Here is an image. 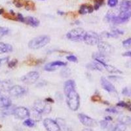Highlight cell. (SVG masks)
Masks as SVG:
<instances>
[{"instance_id": "obj_1", "label": "cell", "mask_w": 131, "mask_h": 131, "mask_svg": "<svg viewBox=\"0 0 131 131\" xmlns=\"http://www.w3.org/2000/svg\"><path fill=\"white\" fill-rule=\"evenodd\" d=\"M50 42V37L47 36H40L31 39L28 43L30 49L37 50L45 47Z\"/></svg>"}, {"instance_id": "obj_2", "label": "cell", "mask_w": 131, "mask_h": 131, "mask_svg": "<svg viewBox=\"0 0 131 131\" xmlns=\"http://www.w3.org/2000/svg\"><path fill=\"white\" fill-rule=\"evenodd\" d=\"M67 98L66 101L68 107L72 111H77L79 107L80 100H79V94L75 90L71 91L66 95Z\"/></svg>"}, {"instance_id": "obj_3", "label": "cell", "mask_w": 131, "mask_h": 131, "mask_svg": "<svg viewBox=\"0 0 131 131\" xmlns=\"http://www.w3.org/2000/svg\"><path fill=\"white\" fill-rule=\"evenodd\" d=\"M85 31L82 28L73 29L66 34V37L68 39L73 41H80L83 40L84 36L85 34Z\"/></svg>"}, {"instance_id": "obj_4", "label": "cell", "mask_w": 131, "mask_h": 131, "mask_svg": "<svg viewBox=\"0 0 131 131\" xmlns=\"http://www.w3.org/2000/svg\"><path fill=\"white\" fill-rule=\"evenodd\" d=\"M34 109L40 113H44V114H48L51 112V106L45 100H38L35 101L34 104Z\"/></svg>"}, {"instance_id": "obj_5", "label": "cell", "mask_w": 131, "mask_h": 131, "mask_svg": "<svg viewBox=\"0 0 131 131\" xmlns=\"http://www.w3.org/2000/svg\"><path fill=\"white\" fill-rule=\"evenodd\" d=\"M83 41L87 45H95L100 42V37L94 31H86L84 36Z\"/></svg>"}, {"instance_id": "obj_6", "label": "cell", "mask_w": 131, "mask_h": 131, "mask_svg": "<svg viewBox=\"0 0 131 131\" xmlns=\"http://www.w3.org/2000/svg\"><path fill=\"white\" fill-rule=\"evenodd\" d=\"M39 74L37 72H30L23 76L21 78V81L25 84L31 85L36 83V81L39 79Z\"/></svg>"}, {"instance_id": "obj_7", "label": "cell", "mask_w": 131, "mask_h": 131, "mask_svg": "<svg viewBox=\"0 0 131 131\" xmlns=\"http://www.w3.org/2000/svg\"><path fill=\"white\" fill-rule=\"evenodd\" d=\"M13 115L15 117L19 119H24L30 117V112L27 108L24 107H18L15 109Z\"/></svg>"}, {"instance_id": "obj_8", "label": "cell", "mask_w": 131, "mask_h": 131, "mask_svg": "<svg viewBox=\"0 0 131 131\" xmlns=\"http://www.w3.org/2000/svg\"><path fill=\"white\" fill-rule=\"evenodd\" d=\"M78 117H79V121H81V123L83 125L86 126V127H94L97 126L96 121L94 119L86 115L80 113V114L78 115Z\"/></svg>"}, {"instance_id": "obj_9", "label": "cell", "mask_w": 131, "mask_h": 131, "mask_svg": "<svg viewBox=\"0 0 131 131\" xmlns=\"http://www.w3.org/2000/svg\"><path fill=\"white\" fill-rule=\"evenodd\" d=\"M98 49L100 53L106 56L112 53L114 50L112 45L104 41H100L98 43Z\"/></svg>"}, {"instance_id": "obj_10", "label": "cell", "mask_w": 131, "mask_h": 131, "mask_svg": "<svg viewBox=\"0 0 131 131\" xmlns=\"http://www.w3.org/2000/svg\"><path fill=\"white\" fill-rule=\"evenodd\" d=\"M43 125L47 131H60V128L57 121L51 119H45L43 121Z\"/></svg>"}, {"instance_id": "obj_11", "label": "cell", "mask_w": 131, "mask_h": 131, "mask_svg": "<svg viewBox=\"0 0 131 131\" xmlns=\"http://www.w3.org/2000/svg\"><path fill=\"white\" fill-rule=\"evenodd\" d=\"M9 92L10 96L18 97L24 95L26 92V90L20 85H15V86L10 87Z\"/></svg>"}, {"instance_id": "obj_12", "label": "cell", "mask_w": 131, "mask_h": 131, "mask_svg": "<svg viewBox=\"0 0 131 131\" xmlns=\"http://www.w3.org/2000/svg\"><path fill=\"white\" fill-rule=\"evenodd\" d=\"M66 65V63L63 62L62 61H54L47 64L44 68H45L46 71H48V72H52V71H54V70H57L58 67L64 66Z\"/></svg>"}, {"instance_id": "obj_13", "label": "cell", "mask_w": 131, "mask_h": 131, "mask_svg": "<svg viewBox=\"0 0 131 131\" xmlns=\"http://www.w3.org/2000/svg\"><path fill=\"white\" fill-rule=\"evenodd\" d=\"M100 83H101V85L102 86L103 89L106 90L108 92H115L116 91L115 86L109 81H107L106 78H104V77H102L101 78V79H100Z\"/></svg>"}, {"instance_id": "obj_14", "label": "cell", "mask_w": 131, "mask_h": 131, "mask_svg": "<svg viewBox=\"0 0 131 131\" xmlns=\"http://www.w3.org/2000/svg\"><path fill=\"white\" fill-rule=\"evenodd\" d=\"M95 61L98 62L100 63L102 66L105 68L106 70L108 71V72L110 73H122V72L121 70H119V69L116 68L115 67L113 66L108 65L106 63V62L104 61H102V60H94Z\"/></svg>"}, {"instance_id": "obj_15", "label": "cell", "mask_w": 131, "mask_h": 131, "mask_svg": "<svg viewBox=\"0 0 131 131\" xmlns=\"http://www.w3.org/2000/svg\"><path fill=\"white\" fill-rule=\"evenodd\" d=\"M75 83L74 81L68 80L66 81L64 86V93L66 95H67L71 91L75 90Z\"/></svg>"}, {"instance_id": "obj_16", "label": "cell", "mask_w": 131, "mask_h": 131, "mask_svg": "<svg viewBox=\"0 0 131 131\" xmlns=\"http://www.w3.org/2000/svg\"><path fill=\"white\" fill-rule=\"evenodd\" d=\"M13 51V47L10 44L0 42V54L10 52Z\"/></svg>"}, {"instance_id": "obj_17", "label": "cell", "mask_w": 131, "mask_h": 131, "mask_svg": "<svg viewBox=\"0 0 131 131\" xmlns=\"http://www.w3.org/2000/svg\"><path fill=\"white\" fill-rule=\"evenodd\" d=\"M94 10V8L91 5H82L81 6L79 13L81 15H85L86 13H92Z\"/></svg>"}, {"instance_id": "obj_18", "label": "cell", "mask_w": 131, "mask_h": 131, "mask_svg": "<svg viewBox=\"0 0 131 131\" xmlns=\"http://www.w3.org/2000/svg\"><path fill=\"white\" fill-rule=\"evenodd\" d=\"M25 23L33 27H37L39 25V20L32 16H28L25 18Z\"/></svg>"}, {"instance_id": "obj_19", "label": "cell", "mask_w": 131, "mask_h": 131, "mask_svg": "<svg viewBox=\"0 0 131 131\" xmlns=\"http://www.w3.org/2000/svg\"><path fill=\"white\" fill-rule=\"evenodd\" d=\"M11 100L7 97H0V107L6 108L11 106Z\"/></svg>"}, {"instance_id": "obj_20", "label": "cell", "mask_w": 131, "mask_h": 131, "mask_svg": "<svg viewBox=\"0 0 131 131\" xmlns=\"http://www.w3.org/2000/svg\"><path fill=\"white\" fill-rule=\"evenodd\" d=\"M131 8V0H123L120 4V10L121 11H125Z\"/></svg>"}, {"instance_id": "obj_21", "label": "cell", "mask_w": 131, "mask_h": 131, "mask_svg": "<svg viewBox=\"0 0 131 131\" xmlns=\"http://www.w3.org/2000/svg\"><path fill=\"white\" fill-rule=\"evenodd\" d=\"M86 67L88 68L89 69L92 70H99V71H102L103 68H102V66L98 62H94L91 63V64H88V65L86 66Z\"/></svg>"}, {"instance_id": "obj_22", "label": "cell", "mask_w": 131, "mask_h": 131, "mask_svg": "<svg viewBox=\"0 0 131 131\" xmlns=\"http://www.w3.org/2000/svg\"><path fill=\"white\" fill-rule=\"evenodd\" d=\"M118 16L122 19L128 21V19L131 17V8H130L128 10H125V11H121L120 14L118 15Z\"/></svg>"}, {"instance_id": "obj_23", "label": "cell", "mask_w": 131, "mask_h": 131, "mask_svg": "<svg viewBox=\"0 0 131 131\" xmlns=\"http://www.w3.org/2000/svg\"><path fill=\"white\" fill-rule=\"evenodd\" d=\"M57 122L59 125L60 130L62 131H72V130L68 127V125L66 124L65 121L62 119H57Z\"/></svg>"}, {"instance_id": "obj_24", "label": "cell", "mask_w": 131, "mask_h": 131, "mask_svg": "<svg viewBox=\"0 0 131 131\" xmlns=\"http://www.w3.org/2000/svg\"><path fill=\"white\" fill-rule=\"evenodd\" d=\"M31 113H32V119H33L34 121H39L41 119V113H39L34 109H33Z\"/></svg>"}, {"instance_id": "obj_25", "label": "cell", "mask_w": 131, "mask_h": 131, "mask_svg": "<svg viewBox=\"0 0 131 131\" xmlns=\"http://www.w3.org/2000/svg\"><path fill=\"white\" fill-rule=\"evenodd\" d=\"M23 125L26 127H34L36 123H35V121H34L33 119H27L26 120L24 121L23 123Z\"/></svg>"}, {"instance_id": "obj_26", "label": "cell", "mask_w": 131, "mask_h": 131, "mask_svg": "<svg viewBox=\"0 0 131 131\" xmlns=\"http://www.w3.org/2000/svg\"><path fill=\"white\" fill-rule=\"evenodd\" d=\"M126 128H127L126 125L123 123H121L118 124L112 131H125Z\"/></svg>"}, {"instance_id": "obj_27", "label": "cell", "mask_w": 131, "mask_h": 131, "mask_svg": "<svg viewBox=\"0 0 131 131\" xmlns=\"http://www.w3.org/2000/svg\"><path fill=\"white\" fill-rule=\"evenodd\" d=\"M9 32V29L5 27L0 26V37L8 34Z\"/></svg>"}, {"instance_id": "obj_28", "label": "cell", "mask_w": 131, "mask_h": 131, "mask_svg": "<svg viewBox=\"0 0 131 131\" xmlns=\"http://www.w3.org/2000/svg\"><path fill=\"white\" fill-rule=\"evenodd\" d=\"M71 74V72H70V70L68 68H66L64 70H62L61 75L62 77H65V78H67Z\"/></svg>"}, {"instance_id": "obj_29", "label": "cell", "mask_w": 131, "mask_h": 131, "mask_svg": "<svg viewBox=\"0 0 131 131\" xmlns=\"http://www.w3.org/2000/svg\"><path fill=\"white\" fill-rule=\"evenodd\" d=\"M118 0H108L107 1V5L110 7H114L117 5Z\"/></svg>"}, {"instance_id": "obj_30", "label": "cell", "mask_w": 131, "mask_h": 131, "mask_svg": "<svg viewBox=\"0 0 131 131\" xmlns=\"http://www.w3.org/2000/svg\"><path fill=\"white\" fill-rule=\"evenodd\" d=\"M94 2H95V6H94V9L96 10H98L99 9L100 6L104 3V0H94Z\"/></svg>"}, {"instance_id": "obj_31", "label": "cell", "mask_w": 131, "mask_h": 131, "mask_svg": "<svg viewBox=\"0 0 131 131\" xmlns=\"http://www.w3.org/2000/svg\"><path fill=\"white\" fill-rule=\"evenodd\" d=\"M122 93L123 94H124L125 96H131V89L128 88V87H125L123 90Z\"/></svg>"}, {"instance_id": "obj_32", "label": "cell", "mask_w": 131, "mask_h": 131, "mask_svg": "<svg viewBox=\"0 0 131 131\" xmlns=\"http://www.w3.org/2000/svg\"><path fill=\"white\" fill-rule=\"evenodd\" d=\"M123 45L125 47H131V38L127 39L123 42Z\"/></svg>"}, {"instance_id": "obj_33", "label": "cell", "mask_w": 131, "mask_h": 131, "mask_svg": "<svg viewBox=\"0 0 131 131\" xmlns=\"http://www.w3.org/2000/svg\"><path fill=\"white\" fill-rule=\"evenodd\" d=\"M119 120L123 123H131V117H126L121 118Z\"/></svg>"}, {"instance_id": "obj_34", "label": "cell", "mask_w": 131, "mask_h": 131, "mask_svg": "<svg viewBox=\"0 0 131 131\" xmlns=\"http://www.w3.org/2000/svg\"><path fill=\"white\" fill-rule=\"evenodd\" d=\"M129 106L130 105H128L127 103L123 101L119 102L117 104V106H119V107H127V108H128Z\"/></svg>"}, {"instance_id": "obj_35", "label": "cell", "mask_w": 131, "mask_h": 131, "mask_svg": "<svg viewBox=\"0 0 131 131\" xmlns=\"http://www.w3.org/2000/svg\"><path fill=\"white\" fill-rule=\"evenodd\" d=\"M67 60H68L70 62H78V58L77 57H75L73 55H70V56H68L66 57Z\"/></svg>"}, {"instance_id": "obj_36", "label": "cell", "mask_w": 131, "mask_h": 131, "mask_svg": "<svg viewBox=\"0 0 131 131\" xmlns=\"http://www.w3.org/2000/svg\"><path fill=\"white\" fill-rule=\"evenodd\" d=\"M17 62H18L17 60L14 59V60H11L10 62H9V64H8V66H9V68H13L16 65Z\"/></svg>"}, {"instance_id": "obj_37", "label": "cell", "mask_w": 131, "mask_h": 131, "mask_svg": "<svg viewBox=\"0 0 131 131\" xmlns=\"http://www.w3.org/2000/svg\"><path fill=\"white\" fill-rule=\"evenodd\" d=\"M100 126H101L102 128L104 129V128H107V126H108V123H107V121H106V120L100 121Z\"/></svg>"}, {"instance_id": "obj_38", "label": "cell", "mask_w": 131, "mask_h": 131, "mask_svg": "<svg viewBox=\"0 0 131 131\" xmlns=\"http://www.w3.org/2000/svg\"><path fill=\"white\" fill-rule=\"evenodd\" d=\"M106 112H109V113H117V110L116 109H115L114 107H110V108H107L106 110Z\"/></svg>"}, {"instance_id": "obj_39", "label": "cell", "mask_w": 131, "mask_h": 131, "mask_svg": "<svg viewBox=\"0 0 131 131\" xmlns=\"http://www.w3.org/2000/svg\"><path fill=\"white\" fill-rule=\"evenodd\" d=\"M17 20H19L20 22H22V23H25V18H24L23 15H21L20 13H18L17 15Z\"/></svg>"}, {"instance_id": "obj_40", "label": "cell", "mask_w": 131, "mask_h": 131, "mask_svg": "<svg viewBox=\"0 0 131 131\" xmlns=\"http://www.w3.org/2000/svg\"><path fill=\"white\" fill-rule=\"evenodd\" d=\"M112 32L114 33L116 35H123V31L119 30V29H115V30H112Z\"/></svg>"}, {"instance_id": "obj_41", "label": "cell", "mask_w": 131, "mask_h": 131, "mask_svg": "<svg viewBox=\"0 0 131 131\" xmlns=\"http://www.w3.org/2000/svg\"><path fill=\"white\" fill-rule=\"evenodd\" d=\"M14 3L17 7H21L23 5V3L20 2V0H14Z\"/></svg>"}, {"instance_id": "obj_42", "label": "cell", "mask_w": 131, "mask_h": 131, "mask_svg": "<svg viewBox=\"0 0 131 131\" xmlns=\"http://www.w3.org/2000/svg\"><path fill=\"white\" fill-rule=\"evenodd\" d=\"M92 101H94V102H98V101H100L101 100V98H100V96H93L92 97Z\"/></svg>"}, {"instance_id": "obj_43", "label": "cell", "mask_w": 131, "mask_h": 131, "mask_svg": "<svg viewBox=\"0 0 131 131\" xmlns=\"http://www.w3.org/2000/svg\"><path fill=\"white\" fill-rule=\"evenodd\" d=\"M33 5H34V4H33L32 2H27L26 8L27 9H30V8H33Z\"/></svg>"}, {"instance_id": "obj_44", "label": "cell", "mask_w": 131, "mask_h": 131, "mask_svg": "<svg viewBox=\"0 0 131 131\" xmlns=\"http://www.w3.org/2000/svg\"><path fill=\"white\" fill-rule=\"evenodd\" d=\"M123 56H124V57H131V51H128V52H125V53L123 54Z\"/></svg>"}, {"instance_id": "obj_45", "label": "cell", "mask_w": 131, "mask_h": 131, "mask_svg": "<svg viewBox=\"0 0 131 131\" xmlns=\"http://www.w3.org/2000/svg\"><path fill=\"white\" fill-rule=\"evenodd\" d=\"M8 60V58H0V67H1V66H2V63L5 61V60Z\"/></svg>"}, {"instance_id": "obj_46", "label": "cell", "mask_w": 131, "mask_h": 131, "mask_svg": "<svg viewBox=\"0 0 131 131\" xmlns=\"http://www.w3.org/2000/svg\"><path fill=\"white\" fill-rule=\"evenodd\" d=\"M105 120H106V121H112V118L110 116H107V117H105Z\"/></svg>"}, {"instance_id": "obj_47", "label": "cell", "mask_w": 131, "mask_h": 131, "mask_svg": "<svg viewBox=\"0 0 131 131\" xmlns=\"http://www.w3.org/2000/svg\"><path fill=\"white\" fill-rule=\"evenodd\" d=\"M47 102H53V100H52V99H51V98H47L46 100Z\"/></svg>"}, {"instance_id": "obj_48", "label": "cell", "mask_w": 131, "mask_h": 131, "mask_svg": "<svg viewBox=\"0 0 131 131\" xmlns=\"http://www.w3.org/2000/svg\"><path fill=\"white\" fill-rule=\"evenodd\" d=\"M82 131H93L92 129H91V128H85V129H83Z\"/></svg>"}, {"instance_id": "obj_49", "label": "cell", "mask_w": 131, "mask_h": 131, "mask_svg": "<svg viewBox=\"0 0 131 131\" xmlns=\"http://www.w3.org/2000/svg\"><path fill=\"white\" fill-rule=\"evenodd\" d=\"M4 13V9H0V15Z\"/></svg>"}, {"instance_id": "obj_50", "label": "cell", "mask_w": 131, "mask_h": 131, "mask_svg": "<svg viewBox=\"0 0 131 131\" xmlns=\"http://www.w3.org/2000/svg\"><path fill=\"white\" fill-rule=\"evenodd\" d=\"M128 110H129V111H130V112H131V105H130V106H128Z\"/></svg>"}, {"instance_id": "obj_51", "label": "cell", "mask_w": 131, "mask_h": 131, "mask_svg": "<svg viewBox=\"0 0 131 131\" xmlns=\"http://www.w3.org/2000/svg\"><path fill=\"white\" fill-rule=\"evenodd\" d=\"M58 14H60V15H64V13L59 12V11H58Z\"/></svg>"}, {"instance_id": "obj_52", "label": "cell", "mask_w": 131, "mask_h": 131, "mask_svg": "<svg viewBox=\"0 0 131 131\" xmlns=\"http://www.w3.org/2000/svg\"><path fill=\"white\" fill-rule=\"evenodd\" d=\"M0 93H1V91H0Z\"/></svg>"}]
</instances>
